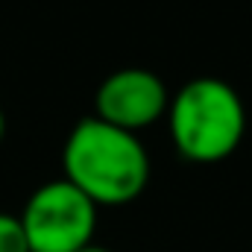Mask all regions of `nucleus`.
Here are the masks:
<instances>
[{"mask_svg": "<svg viewBox=\"0 0 252 252\" xmlns=\"http://www.w3.org/2000/svg\"><path fill=\"white\" fill-rule=\"evenodd\" d=\"M3 135H6V115H3V109H0V141H3Z\"/></svg>", "mask_w": 252, "mask_h": 252, "instance_id": "nucleus-6", "label": "nucleus"}, {"mask_svg": "<svg viewBox=\"0 0 252 252\" xmlns=\"http://www.w3.org/2000/svg\"><path fill=\"white\" fill-rule=\"evenodd\" d=\"M82 252H112V250H103V247H97V244H91V247H85Z\"/></svg>", "mask_w": 252, "mask_h": 252, "instance_id": "nucleus-7", "label": "nucleus"}, {"mask_svg": "<svg viewBox=\"0 0 252 252\" xmlns=\"http://www.w3.org/2000/svg\"><path fill=\"white\" fill-rule=\"evenodd\" d=\"M94 106H97L94 118L138 135L141 129L156 124L161 115H167L170 94L158 73L147 67H124L100 82Z\"/></svg>", "mask_w": 252, "mask_h": 252, "instance_id": "nucleus-4", "label": "nucleus"}, {"mask_svg": "<svg viewBox=\"0 0 252 252\" xmlns=\"http://www.w3.org/2000/svg\"><path fill=\"white\" fill-rule=\"evenodd\" d=\"M21 226L30 252H82L94 244L97 205L67 179H56L32 190Z\"/></svg>", "mask_w": 252, "mask_h": 252, "instance_id": "nucleus-3", "label": "nucleus"}, {"mask_svg": "<svg viewBox=\"0 0 252 252\" xmlns=\"http://www.w3.org/2000/svg\"><path fill=\"white\" fill-rule=\"evenodd\" d=\"M167 126L182 158L217 164L241 147L247 132V109L229 82L217 76H196L170 97Z\"/></svg>", "mask_w": 252, "mask_h": 252, "instance_id": "nucleus-2", "label": "nucleus"}, {"mask_svg": "<svg viewBox=\"0 0 252 252\" xmlns=\"http://www.w3.org/2000/svg\"><path fill=\"white\" fill-rule=\"evenodd\" d=\"M0 252H30L21 217L0 211Z\"/></svg>", "mask_w": 252, "mask_h": 252, "instance_id": "nucleus-5", "label": "nucleus"}, {"mask_svg": "<svg viewBox=\"0 0 252 252\" xmlns=\"http://www.w3.org/2000/svg\"><path fill=\"white\" fill-rule=\"evenodd\" d=\"M62 170L97 208L129 205L150 182V156L138 135L100 118H82L70 129L62 150Z\"/></svg>", "mask_w": 252, "mask_h": 252, "instance_id": "nucleus-1", "label": "nucleus"}]
</instances>
